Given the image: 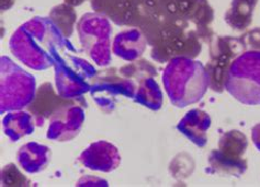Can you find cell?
<instances>
[{"label":"cell","mask_w":260,"mask_h":187,"mask_svg":"<svg viewBox=\"0 0 260 187\" xmlns=\"http://www.w3.org/2000/svg\"><path fill=\"white\" fill-rule=\"evenodd\" d=\"M9 47L15 57L34 70L54 66L60 53L77 52L52 20L44 17H36L20 26L12 34Z\"/></svg>","instance_id":"1"},{"label":"cell","mask_w":260,"mask_h":187,"mask_svg":"<svg viewBox=\"0 0 260 187\" xmlns=\"http://www.w3.org/2000/svg\"><path fill=\"white\" fill-rule=\"evenodd\" d=\"M162 83L170 103L183 108L202 100L209 88V77L200 61L181 56L169 60Z\"/></svg>","instance_id":"2"},{"label":"cell","mask_w":260,"mask_h":187,"mask_svg":"<svg viewBox=\"0 0 260 187\" xmlns=\"http://www.w3.org/2000/svg\"><path fill=\"white\" fill-rule=\"evenodd\" d=\"M225 89L245 105H260V51L244 52L233 59L225 78Z\"/></svg>","instance_id":"3"},{"label":"cell","mask_w":260,"mask_h":187,"mask_svg":"<svg viewBox=\"0 0 260 187\" xmlns=\"http://www.w3.org/2000/svg\"><path fill=\"white\" fill-rule=\"evenodd\" d=\"M70 52L58 54L54 62L57 92L64 99L86 103L83 95L90 92L92 79L98 71L90 62Z\"/></svg>","instance_id":"4"},{"label":"cell","mask_w":260,"mask_h":187,"mask_svg":"<svg viewBox=\"0 0 260 187\" xmlns=\"http://www.w3.org/2000/svg\"><path fill=\"white\" fill-rule=\"evenodd\" d=\"M0 112L28 107L36 96V78L7 56L0 58Z\"/></svg>","instance_id":"5"},{"label":"cell","mask_w":260,"mask_h":187,"mask_svg":"<svg viewBox=\"0 0 260 187\" xmlns=\"http://www.w3.org/2000/svg\"><path fill=\"white\" fill-rule=\"evenodd\" d=\"M76 27L81 45L95 65L110 64L112 27L109 19L97 12H88L79 19Z\"/></svg>","instance_id":"6"},{"label":"cell","mask_w":260,"mask_h":187,"mask_svg":"<svg viewBox=\"0 0 260 187\" xmlns=\"http://www.w3.org/2000/svg\"><path fill=\"white\" fill-rule=\"evenodd\" d=\"M135 93L134 81L123 77L116 68L98 71L92 79L90 95L99 109L106 114L113 112L120 99H132Z\"/></svg>","instance_id":"7"},{"label":"cell","mask_w":260,"mask_h":187,"mask_svg":"<svg viewBox=\"0 0 260 187\" xmlns=\"http://www.w3.org/2000/svg\"><path fill=\"white\" fill-rule=\"evenodd\" d=\"M241 43L229 36L217 38L211 45V60L205 67L209 77V87L221 93L225 89V78L231 62L241 52Z\"/></svg>","instance_id":"8"},{"label":"cell","mask_w":260,"mask_h":187,"mask_svg":"<svg viewBox=\"0 0 260 187\" xmlns=\"http://www.w3.org/2000/svg\"><path fill=\"white\" fill-rule=\"evenodd\" d=\"M85 122V112L78 103H71L59 107L50 119L47 139L66 142L76 138Z\"/></svg>","instance_id":"9"},{"label":"cell","mask_w":260,"mask_h":187,"mask_svg":"<svg viewBox=\"0 0 260 187\" xmlns=\"http://www.w3.org/2000/svg\"><path fill=\"white\" fill-rule=\"evenodd\" d=\"M78 160L90 170L110 173L120 165L121 156L112 143L100 140L91 143L81 152Z\"/></svg>","instance_id":"10"},{"label":"cell","mask_w":260,"mask_h":187,"mask_svg":"<svg viewBox=\"0 0 260 187\" xmlns=\"http://www.w3.org/2000/svg\"><path fill=\"white\" fill-rule=\"evenodd\" d=\"M71 103H78L81 106H87L86 103L77 100H67L60 95H56L51 83L45 82L37 90L34 100L28 106V109L33 115L38 126H42L44 121L51 117L59 107Z\"/></svg>","instance_id":"11"},{"label":"cell","mask_w":260,"mask_h":187,"mask_svg":"<svg viewBox=\"0 0 260 187\" xmlns=\"http://www.w3.org/2000/svg\"><path fill=\"white\" fill-rule=\"evenodd\" d=\"M91 7L116 25H138L139 12L134 0H91Z\"/></svg>","instance_id":"12"},{"label":"cell","mask_w":260,"mask_h":187,"mask_svg":"<svg viewBox=\"0 0 260 187\" xmlns=\"http://www.w3.org/2000/svg\"><path fill=\"white\" fill-rule=\"evenodd\" d=\"M211 126L210 115L202 109H191L178 123L177 128L196 145L203 148L208 142V129Z\"/></svg>","instance_id":"13"},{"label":"cell","mask_w":260,"mask_h":187,"mask_svg":"<svg viewBox=\"0 0 260 187\" xmlns=\"http://www.w3.org/2000/svg\"><path fill=\"white\" fill-rule=\"evenodd\" d=\"M147 40L139 29H129L116 34L113 40L112 52L126 61H134L144 54Z\"/></svg>","instance_id":"14"},{"label":"cell","mask_w":260,"mask_h":187,"mask_svg":"<svg viewBox=\"0 0 260 187\" xmlns=\"http://www.w3.org/2000/svg\"><path fill=\"white\" fill-rule=\"evenodd\" d=\"M17 161L29 174H36L46 169L51 161V149L38 142H29L19 149Z\"/></svg>","instance_id":"15"},{"label":"cell","mask_w":260,"mask_h":187,"mask_svg":"<svg viewBox=\"0 0 260 187\" xmlns=\"http://www.w3.org/2000/svg\"><path fill=\"white\" fill-rule=\"evenodd\" d=\"M36 125L33 115L23 110H13L7 114L3 120L4 133L11 141H18L21 138L31 135Z\"/></svg>","instance_id":"16"},{"label":"cell","mask_w":260,"mask_h":187,"mask_svg":"<svg viewBox=\"0 0 260 187\" xmlns=\"http://www.w3.org/2000/svg\"><path fill=\"white\" fill-rule=\"evenodd\" d=\"M258 0H232L230 9L225 15L226 23L236 31L248 27L252 20V12Z\"/></svg>","instance_id":"17"},{"label":"cell","mask_w":260,"mask_h":187,"mask_svg":"<svg viewBox=\"0 0 260 187\" xmlns=\"http://www.w3.org/2000/svg\"><path fill=\"white\" fill-rule=\"evenodd\" d=\"M211 169L218 174L241 176L247 170V161L243 158H230L223 155L220 150L211 151L209 156Z\"/></svg>","instance_id":"18"},{"label":"cell","mask_w":260,"mask_h":187,"mask_svg":"<svg viewBox=\"0 0 260 187\" xmlns=\"http://www.w3.org/2000/svg\"><path fill=\"white\" fill-rule=\"evenodd\" d=\"M162 92L154 77L143 79L139 82L134 101L152 110H158L162 106Z\"/></svg>","instance_id":"19"},{"label":"cell","mask_w":260,"mask_h":187,"mask_svg":"<svg viewBox=\"0 0 260 187\" xmlns=\"http://www.w3.org/2000/svg\"><path fill=\"white\" fill-rule=\"evenodd\" d=\"M59 32L66 39L71 38L74 32V26L76 23L77 13L74 10V7L67 4H60L53 7L49 17Z\"/></svg>","instance_id":"20"},{"label":"cell","mask_w":260,"mask_h":187,"mask_svg":"<svg viewBox=\"0 0 260 187\" xmlns=\"http://www.w3.org/2000/svg\"><path fill=\"white\" fill-rule=\"evenodd\" d=\"M247 147V138L239 130L226 131L218 141V150L231 158H243Z\"/></svg>","instance_id":"21"},{"label":"cell","mask_w":260,"mask_h":187,"mask_svg":"<svg viewBox=\"0 0 260 187\" xmlns=\"http://www.w3.org/2000/svg\"><path fill=\"white\" fill-rule=\"evenodd\" d=\"M119 71L123 77L131 80H139V82L143 79L156 77L157 76L156 68L145 59L134 60L131 64H127L120 68Z\"/></svg>","instance_id":"22"},{"label":"cell","mask_w":260,"mask_h":187,"mask_svg":"<svg viewBox=\"0 0 260 187\" xmlns=\"http://www.w3.org/2000/svg\"><path fill=\"white\" fill-rule=\"evenodd\" d=\"M2 184L3 186H29L30 181L15 164L9 163L2 170Z\"/></svg>","instance_id":"23"},{"label":"cell","mask_w":260,"mask_h":187,"mask_svg":"<svg viewBox=\"0 0 260 187\" xmlns=\"http://www.w3.org/2000/svg\"><path fill=\"white\" fill-rule=\"evenodd\" d=\"M77 186H108V182L99 177L88 175L80 178L79 182L77 183Z\"/></svg>","instance_id":"24"},{"label":"cell","mask_w":260,"mask_h":187,"mask_svg":"<svg viewBox=\"0 0 260 187\" xmlns=\"http://www.w3.org/2000/svg\"><path fill=\"white\" fill-rule=\"evenodd\" d=\"M251 138H252V142H254V144L256 145V148L260 151V123L252 127Z\"/></svg>","instance_id":"25"},{"label":"cell","mask_w":260,"mask_h":187,"mask_svg":"<svg viewBox=\"0 0 260 187\" xmlns=\"http://www.w3.org/2000/svg\"><path fill=\"white\" fill-rule=\"evenodd\" d=\"M16 3V0H2V10H8Z\"/></svg>","instance_id":"26"},{"label":"cell","mask_w":260,"mask_h":187,"mask_svg":"<svg viewBox=\"0 0 260 187\" xmlns=\"http://www.w3.org/2000/svg\"><path fill=\"white\" fill-rule=\"evenodd\" d=\"M64 2L67 5H71L73 7H76V6L81 5L84 2H86V0H64Z\"/></svg>","instance_id":"27"}]
</instances>
